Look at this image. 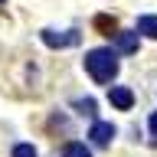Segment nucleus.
<instances>
[{
    "label": "nucleus",
    "mask_w": 157,
    "mask_h": 157,
    "mask_svg": "<svg viewBox=\"0 0 157 157\" xmlns=\"http://www.w3.org/2000/svg\"><path fill=\"white\" fill-rule=\"evenodd\" d=\"M85 72L95 78L98 85H108L118 75V52L108 46H98L92 52H85Z\"/></svg>",
    "instance_id": "f257e3e1"
},
{
    "label": "nucleus",
    "mask_w": 157,
    "mask_h": 157,
    "mask_svg": "<svg viewBox=\"0 0 157 157\" xmlns=\"http://www.w3.org/2000/svg\"><path fill=\"white\" fill-rule=\"evenodd\" d=\"M43 36V43H46L49 49H66V46H78V33H56V29H43L39 33Z\"/></svg>",
    "instance_id": "f03ea898"
},
{
    "label": "nucleus",
    "mask_w": 157,
    "mask_h": 157,
    "mask_svg": "<svg viewBox=\"0 0 157 157\" xmlns=\"http://www.w3.org/2000/svg\"><path fill=\"white\" fill-rule=\"evenodd\" d=\"M88 137H92V144H95V147H108V144H111V137H115V124H111V121H95L92 131H88Z\"/></svg>",
    "instance_id": "7ed1b4c3"
},
{
    "label": "nucleus",
    "mask_w": 157,
    "mask_h": 157,
    "mask_svg": "<svg viewBox=\"0 0 157 157\" xmlns=\"http://www.w3.org/2000/svg\"><path fill=\"white\" fill-rule=\"evenodd\" d=\"M108 101L118 108V111H128V108L134 105V92L128 85H111V92H108Z\"/></svg>",
    "instance_id": "20e7f679"
},
{
    "label": "nucleus",
    "mask_w": 157,
    "mask_h": 157,
    "mask_svg": "<svg viewBox=\"0 0 157 157\" xmlns=\"http://www.w3.org/2000/svg\"><path fill=\"white\" fill-rule=\"evenodd\" d=\"M137 46H141V36H137V29H121V33H118V52L131 56V52H137Z\"/></svg>",
    "instance_id": "39448f33"
},
{
    "label": "nucleus",
    "mask_w": 157,
    "mask_h": 157,
    "mask_svg": "<svg viewBox=\"0 0 157 157\" xmlns=\"http://www.w3.org/2000/svg\"><path fill=\"white\" fill-rule=\"evenodd\" d=\"M137 33H144L147 39H157V17H137Z\"/></svg>",
    "instance_id": "423d86ee"
},
{
    "label": "nucleus",
    "mask_w": 157,
    "mask_h": 157,
    "mask_svg": "<svg viewBox=\"0 0 157 157\" xmlns=\"http://www.w3.org/2000/svg\"><path fill=\"white\" fill-rule=\"evenodd\" d=\"M62 157H92V151H88L82 141H69V144L62 147Z\"/></svg>",
    "instance_id": "0eeeda50"
},
{
    "label": "nucleus",
    "mask_w": 157,
    "mask_h": 157,
    "mask_svg": "<svg viewBox=\"0 0 157 157\" xmlns=\"http://www.w3.org/2000/svg\"><path fill=\"white\" fill-rule=\"evenodd\" d=\"M75 108H78V111H82V115L95 118V101H92V98H78V101H75Z\"/></svg>",
    "instance_id": "6e6552de"
},
{
    "label": "nucleus",
    "mask_w": 157,
    "mask_h": 157,
    "mask_svg": "<svg viewBox=\"0 0 157 157\" xmlns=\"http://www.w3.org/2000/svg\"><path fill=\"white\" fill-rule=\"evenodd\" d=\"M13 157H36V147L33 144H17L13 147Z\"/></svg>",
    "instance_id": "1a4fd4ad"
},
{
    "label": "nucleus",
    "mask_w": 157,
    "mask_h": 157,
    "mask_svg": "<svg viewBox=\"0 0 157 157\" xmlns=\"http://www.w3.org/2000/svg\"><path fill=\"white\" fill-rule=\"evenodd\" d=\"M147 124H151V134L157 137V111H154V115H151V121H147Z\"/></svg>",
    "instance_id": "9d476101"
},
{
    "label": "nucleus",
    "mask_w": 157,
    "mask_h": 157,
    "mask_svg": "<svg viewBox=\"0 0 157 157\" xmlns=\"http://www.w3.org/2000/svg\"><path fill=\"white\" fill-rule=\"evenodd\" d=\"M0 3H3V0H0Z\"/></svg>",
    "instance_id": "9b49d317"
}]
</instances>
